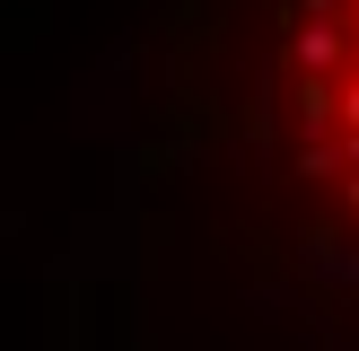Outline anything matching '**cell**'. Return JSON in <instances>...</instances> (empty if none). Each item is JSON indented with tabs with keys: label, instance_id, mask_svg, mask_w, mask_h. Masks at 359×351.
<instances>
[{
	"label": "cell",
	"instance_id": "cell-1",
	"mask_svg": "<svg viewBox=\"0 0 359 351\" xmlns=\"http://www.w3.org/2000/svg\"><path fill=\"white\" fill-rule=\"evenodd\" d=\"M298 70H307V176H342L351 211H359V0L333 9H307L298 18Z\"/></svg>",
	"mask_w": 359,
	"mask_h": 351
}]
</instances>
